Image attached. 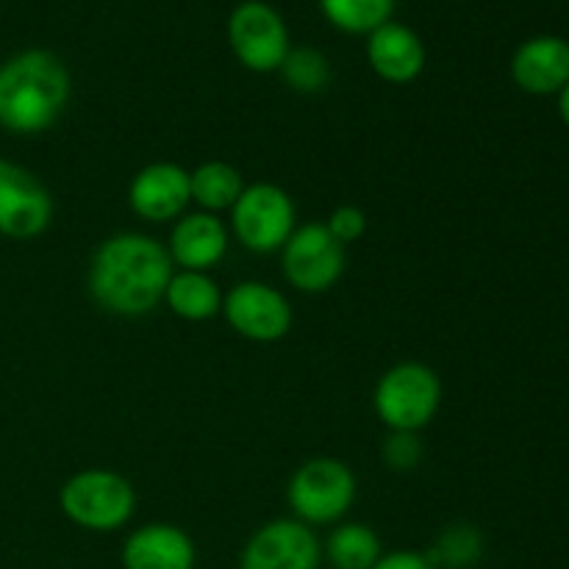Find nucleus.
<instances>
[{
	"label": "nucleus",
	"mask_w": 569,
	"mask_h": 569,
	"mask_svg": "<svg viewBox=\"0 0 569 569\" xmlns=\"http://www.w3.org/2000/svg\"><path fill=\"white\" fill-rule=\"evenodd\" d=\"M298 228V211L287 189L250 183L231 209V231L253 253H276Z\"/></svg>",
	"instance_id": "nucleus-6"
},
{
	"label": "nucleus",
	"mask_w": 569,
	"mask_h": 569,
	"mask_svg": "<svg viewBox=\"0 0 569 569\" xmlns=\"http://www.w3.org/2000/svg\"><path fill=\"white\" fill-rule=\"evenodd\" d=\"M345 244H339L326 222H306L292 231L281 248V272L298 292L320 295L337 287L345 276Z\"/></svg>",
	"instance_id": "nucleus-7"
},
{
	"label": "nucleus",
	"mask_w": 569,
	"mask_h": 569,
	"mask_svg": "<svg viewBox=\"0 0 569 569\" xmlns=\"http://www.w3.org/2000/svg\"><path fill=\"white\" fill-rule=\"evenodd\" d=\"M59 506L72 526L92 533H109L131 520L137 495L131 481L120 472L92 467L67 478L59 492Z\"/></svg>",
	"instance_id": "nucleus-4"
},
{
	"label": "nucleus",
	"mask_w": 569,
	"mask_h": 569,
	"mask_svg": "<svg viewBox=\"0 0 569 569\" xmlns=\"http://www.w3.org/2000/svg\"><path fill=\"white\" fill-rule=\"evenodd\" d=\"M228 244H231V233L220 217L209 211H189L178 217L172 226L167 253L178 270L209 272L226 259Z\"/></svg>",
	"instance_id": "nucleus-13"
},
{
	"label": "nucleus",
	"mask_w": 569,
	"mask_h": 569,
	"mask_svg": "<svg viewBox=\"0 0 569 569\" xmlns=\"http://www.w3.org/2000/svg\"><path fill=\"white\" fill-rule=\"evenodd\" d=\"M287 503L303 526H333L356 503V476L345 461L317 456L289 478Z\"/></svg>",
	"instance_id": "nucleus-5"
},
{
	"label": "nucleus",
	"mask_w": 569,
	"mask_h": 569,
	"mask_svg": "<svg viewBox=\"0 0 569 569\" xmlns=\"http://www.w3.org/2000/svg\"><path fill=\"white\" fill-rule=\"evenodd\" d=\"M70 72L50 50H22L0 64V128L17 137L42 133L70 103Z\"/></svg>",
	"instance_id": "nucleus-2"
},
{
	"label": "nucleus",
	"mask_w": 569,
	"mask_h": 569,
	"mask_svg": "<svg viewBox=\"0 0 569 569\" xmlns=\"http://www.w3.org/2000/svg\"><path fill=\"white\" fill-rule=\"evenodd\" d=\"M326 228L331 231V237L337 239L339 244H353L359 242L367 233V214L359 209V206H337L331 211V217L326 220Z\"/></svg>",
	"instance_id": "nucleus-23"
},
{
	"label": "nucleus",
	"mask_w": 569,
	"mask_h": 569,
	"mask_svg": "<svg viewBox=\"0 0 569 569\" xmlns=\"http://www.w3.org/2000/svg\"><path fill=\"white\" fill-rule=\"evenodd\" d=\"M322 545L300 520H272L244 542L239 569H320Z\"/></svg>",
	"instance_id": "nucleus-11"
},
{
	"label": "nucleus",
	"mask_w": 569,
	"mask_h": 569,
	"mask_svg": "<svg viewBox=\"0 0 569 569\" xmlns=\"http://www.w3.org/2000/svg\"><path fill=\"white\" fill-rule=\"evenodd\" d=\"M231 53L250 72H278L289 53V31L283 17L264 0H242L228 17Z\"/></svg>",
	"instance_id": "nucleus-8"
},
{
	"label": "nucleus",
	"mask_w": 569,
	"mask_h": 569,
	"mask_svg": "<svg viewBox=\"0 0 569 569\" xmlns=\"http://www.w3.org/2000/svg\"><path fill=\"white\" fill-rule=\"evenodd\" d=\"M164 303L187 322H206L222 311V292L209 272L178 270L167 283Z\"/></svg>",
	"instance_id": "nucleus-17"
},
{
	"label": "nucleus",
	"mask_w": 569,
	"mask_h": 569,
	"mask_svg": "<svg viewBox=\"0 0 569 569\" xmlns=\"http://www.w3.org/2000/svg\"><path fill=\"white\" fill-rule=\"evenodd\" d=\"M120 559L122 569H194L198 550L183 528L150 522L126 539Z\"/></svg>",
	"instance_id": "nucleus-15"
},
{
	"label": "nucleus",
	"mask_w": 569,
	"mask_h": 569,
	"mask_svg": "<svg viewBox=\"0 0 569 569\" xmlns=\"http://www.w3.org/2000/svg\"><path fill=\"white\" fill-rule=\"evenodd\" d=\"M172 272L176 264L159 239L137 231L114 233L89 261V295L109 315L142 317L164 303Z\"/></svg>",
	"instance_id": "nucleus-1"
},
{
	"label": "nucleus",
	"mask_w": 569,
	"mask_h": 569,
	"mask_svg": "<svg viewBox=\"0 0 569 569\" xmlns=\"http://www.w3.org/2000/svg\"><path fill=\"white\" fill-rule=\"evenodd\" d=\"M322 17L345 33H367L392 20L395 0H320Z\"/></svg>",
	"instance_id": "nucleus-20"
},
{
	"label": "nucleus",
	"mask_w": 569,
	"mask_h": 569,
	"mask_svg": "<svg viewBox=\"0 0 569 569\" xmlns=\"http://www.w3.org/2000/svg\"><path fill=\"white\" fill-rule=\"evenodd\" d=\"M511 78L528 94H559L569 81V42L550 33L526 39L511 56Z\"/></svg>",
	"instance_id": "nucleus-16"
},
{
	"label": "nucleus",
	"mask_w": 569,
	"mask_h": 569,
	"mask_svg": "<svg viewBox=\"0 0 569 569\" xmlns=\"http://www.w3.org/2000/svg\"><path fill=\"white\" fill-rule=\"evenodd\" d=\"M322 556L333 569H372L383 556L381 539L365 522H342L331 531Z\"/></svg>",
	"instance_id": "nucleus-19"
},
{
	"label": "nucleus",
	"mask_w": 569,
	"mask_h": 569,
	"mask_svg": "<svg viewBox=\"0 0 569 569\" xmlns=\"http://www.w3.org/2000/svg\"><path fill=\"white\" fill-rule=\"evenodd\" d=\"M192 203L189 170L172 161H153L142 167L128 183V206L148 222H170L187 214Z\"/></svg>",
	"instance_id": "nucleus-12"
},
{
	"label": "nucleus",
	"mask_w": 569,
	"mask_h": 569,
	"mask_svg": "<svg viewBox=\"0 0 569 569\" xmlns=\"http://www.w3.org/2000/svg\"><path fill=\"white\" fill-rule=\"evenodd\" d=\"M222 317L239 337L250 342H278L292 328V306L276 287L261 281H242L222 295Z\"/></svg>",
	"instance_id": "nucleus-9"
},
{
	"label": "nucleus",
	"mask_w": 569,
	"mask_h": 569,
	"mask_svg": "<svg viewBox=\"0 0 569 569\" xmlns=\"http://www.w3.org/2000/svg\"><path fill=\"white\" fill-rule=\"evenodd\" d=\"M442 406V381L420 361L389 367L376 383L372 409L392 433H420Z\"/></svg>",
	"instance_id": "nucleus-3"
},
{
	"label": "nucleus",
	"mask_w": 569,
	"mask_h": 569,
	"mask_svg": "<svg viewBox=\"0 0 569 569\" xmlns=\"http://www.w3.org/2000/svg\"><path fill=\"white\" fill-rule=\"evenodd\" d=\"M559 117H561V122L569 128V81L561 87V92H559Z\"/></svg>",
	"instance_id": "nucleus-26"
},
{
	"label": "nucleus",
	"mask_w": 569,
	"mask_h": 569,
	"mask_svg": "<svg viewBox=\"0 0 569 569\" xmlns=\"http://www.w3.org/2000/svg\"><path fill=\"white\" fill-rule=\"evenodd\" d=\"M483 556V537L476 526L456 522L437 537L428 559L437 569H472Z\"/></svg>",
	"instance_id": "nucleus-21"
},
{
	"label": "nucleus",
	"mask_w": 569,
	"mask_h": 569,
	"mask_svg": "<svg viewBox=\"0 0 569 569\" xmlns=\"http://www.w3.org/2000/svg\"><path fill=\"white\" fill-rule=\"evenodd\" d=\"M53 220V198L33 172L0 159V233L9 239H33Z\"/></svg>",
	"instance_id": "nucleus-10"
},
{
	"label": "nucleus",
	"mask_w": 569,
	"mask_h": 569,
	"mask_svg": "<svg viewBox=\"0 0 569 569\" xmlns=\"http://www.w3.org/2000/svg\"><path fill=\"white\" fill-rule=\"evenodd\" d=\"M367 61L381 81L411 83L426 70V44L415 28L389 20L367 37Z\"/></svg>",
	"instance_id": "nucleus-14"
},
{
	"label": "nucleus",
	"mask_w": 569,
	"mask_h": 569,
	"mask_svg": "<svg viewBox=\"0 0 569 569\" xmlns=\"http://www.w3.org/2000/svg\"><path fill=\"white\" fill-rule=\"evenodd\" d=\"M278 72L298 94H317L331 83V61L317 48H289Z\"/></svg>",
	"instance_id": "nucleus-22"
},
{
	"label": "nucleus",
	"mask_w": 569,
	"mask_h": 569,
	"mask_svg": "<svg viewBox=\"0 0 569 569\" xmlns=\"http://www.w3.org/2000/svg\"><path fill=\"white\" fill-rule=\"evenodd\" d=\"M372 569H437V565L428 559V553H417V550H395V553H383Z\"/></svg>",
	"instance_id": "nucleus-25"
},
{
	"label": "nucleus",
	"mask_w": 569,
	"mask_h": 569,
	"mask_svg": "<svg viewBox=\"0 0 569 569\" xmlns=\"http://www.w3.org/2000/svg\"><path fill=\"white\" fill-rule=\"evenodd\" d=\"M383 461L392 470H411L422 461V445L417 442V433H389L383 442Z\"/></svg>",
	"instance_id": "nucleus-24"
},
{
	"label": "nucleus",
	"mask_w": 569,
	"mask_h": 569,
	"mask_svg": "<svg viewBox=\"0 0 569 569\" xmlns=\"http://www.w3.org/2000/svg\"><path fill=\"white\" fill-rule=\"evenodd\" d=\"M189 189H192V203H198L200 211L220 214L233 209L239 194L244 192V181L242 172L228 161H203L189 170Z\"/></svg>",
	"instance_id": "nucleus-18"
}]
</instances>
